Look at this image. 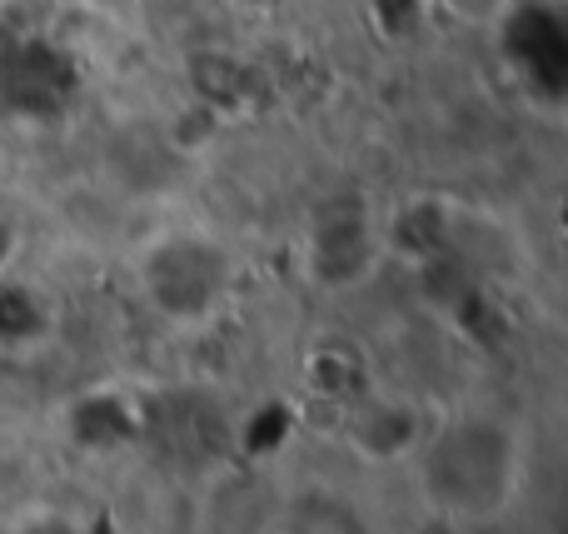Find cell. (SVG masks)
<instances>
[{"mask_svg":"<svg viewBox=\"0 0 568 534\" xmlns=\"http://www.w3.org/2000/svg\"><path fill=\"white\" fill-rule=\"evenodd\" d=\"M519 485V435L494 415H459L424 445V495L449 515H494Z\"/></svg>","mask_w":568,"mask_h":534,"instance_id":"cell-1","label":"cell"},{"mask_svg":"<svg viewBox=\"0 0 568 534\" xmlns=\"http://www.w3.org/2000/svg\"><path fill=\"white\" fill-rule=\"evenodd\" d=\"M459 20H494L504 10V0H444Z\"/></svg>","mask_w":568,"mask_h":534,"instance_id":"cell-2","label":"cell"},{"mask_svg":"<svg viewBox=\"0 0 568 534\" xmlns=\"http://www.w3.org/2000/svg\"><path fill=\"white\" fill-rule=\"evenodd\" d=\"M240 6H265V0H240Z\"/></svg>","mask_w":568,"mask_h":534,"instance_id":"cell-3","label":"cell"}]
</instances>
